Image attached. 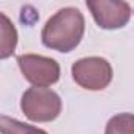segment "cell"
<instances>
[{
    "instance_id": "obj_5",
    "label": "cell",
    "mask_w": 134,
    "mask_h": 134,
    "mask_svg": "<svg viewBox=\"0 0 134 134\" xmlns=\"http://www.w3.org/2000/svg\"><path fill=\"white\" fill-rule=\"evenodd\" d=\"M96 25L104 30H118L131 19V7L121 0H87Z\"/></svg>"
},
{
    "instance_id": "obj_8",
    "label": "cell",
    "mask_w": 134,
    "mask_h": 134,
    "mask_svg": "<svg viewBox=\"0 0 134 134\" xmlns=\"http://www.w3.org/2000/svg\"><path fill=\"white\" fill-rule=\"evenodd\" d=\"M104 134H134V114L121 112L110 117Z\"/></svg>"
},
{
    "instance_id": "obj_4",
    "label": "cell",
    "mask_w": 134,
    "mask_h": 134,
    "mask_svg": "<svg viewBox=\"0 0 134 134\" xmlns=\"http://www.w3.org/2000/svg\"><path fill=\"white\" fill-rule=\"evenodd\" d=\"M18 66L33 87H51L60 79V65L57 60L38 54H22L18 57Z\"/></svg>"
},
{
    "instance_id": "obj_6",
    "label": "cell",
    "mask_w": 134,
    "mask_h": 134,
    "mask_svg": "<svg viewBox=\"0 0 134 134\" xmlns=\"http://www.w3.org/2000/svg\"><path fill=\"white\" fill-rule=\"evenodd\" d=\"M0 19H2V27H0V33H2V40H0V58L5 60L14 54L16 44H18V32L5 13H0Z\"/></svg>"
},
{
    "instance_id": "obj_3",
    "label": "cell",
    "mask_w": 134,
    "mask_h": 134,
    "mask_svg": "<svg viewBox=\"0 0 134 134\" xmlns=\"http://www.w3.org/2000/svg\"><path fill=\"white\" fill-rule=\"evenodd\" d=\"M73 81L90 92H99L107 88L112 82L114 71L110 63L103 57H85L79 58L71 66Z\"/></svg>"
},
{
    "instance_id": "obj_7",
    "label": "cell",
    "mask_w": 134,
    "mask_h": 134,
    "mask_svg": "<svg viewBox=\"0 0 134 134\" xmlns=\"http://www.w3.org/2000/svg\"><path fill=\"white\" fill-rule=\"evenodd\" d=\"M0 131H2V134H47L44 129L38 126L19 121L8 115L0 117Z\"/></svg>"
},
{
    "instance_id": "obj_1",
    "label": "cell",
    "mask_w": 134,
    "mask_h": 134,
    "mask_svg": "<svg viewBox=\"0 0 134 134\" xmlns=\"http://www.w3.org/2000/svg\"><path fill=\"white\" fill-rule=\"evenodd\" d=\"M84 32L85 19L81 10L65 7L46 21L41 30V43L47 49L66 54L81 44Z\"/></svg>"
},
{
    "instance_id": "obj_2",
    "label": "cell",
    "mask_w": 134,
    "mask_h": 134,
    "mask_svg": "<svg viewBox=\"0 0 134 134\" xmlns=\"http://www.w3.org/2000/svg\"><path fill=\"white\" fill-rule=\"evenodd\" d=\"M21 109L24 115L35 123L54 121L62 112V98L51 88L30 87L21 98Z\"/></svg>"
}]
</instances>
